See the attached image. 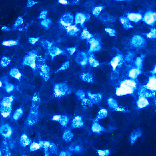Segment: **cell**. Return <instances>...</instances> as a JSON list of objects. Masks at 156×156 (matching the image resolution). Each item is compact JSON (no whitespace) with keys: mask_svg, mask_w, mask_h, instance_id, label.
I'll return each instance as SVG.
<instances>
[{"mask_svg":"<svg viewBox=\"0 0 156 156\" xmlns=\"http://www.w3.org/2000/svg\"><path fill=\"white\" fill-rule=\"evenodd\" d=\"M41 100L39 95L36 93L32 100V105L31 111L27 119V124L29 125L32 126L37 122L38 120L39 108L41 105Z\"/></svg>","mask_w":156,"mask_h":156,"instance_id":"6da1fadb","label":"cell"},{"mask_svg":"<svg viewBox=\"0 0 156 156\" xmlns=\"http://www.w3.org/2000/svg\"><path fill=\"white\" fill-rule=\"evenodd\" d=\"M142 135L141 130H135L133 131L130 135V142L131 145L135 144L136 141Z\"/></svg>","mask_w":156,"mask_h":156,"instance_id":"d4e9b609","label":"cell"},{"mask_svg":"<svg viewBox=\"0 0 156 156\" xmlns=\"http://www.w3.org/2000/svg\"><path fill=\"white\" fill-rule=\"evenodd\" d=\"M98 154L100 156H108L110 154L109 150H99L97 151Z\"/></svg>","mask_w":156,"mask_h":156,"instance_id":"f6af8a7d","label":"cell"},{"mask_svg":"<svg viewBox=\"0 0 156 156\" xmlns=\"http://www.w3.org/2000/svg\"><path fill=\"white\" fill-rule=\"evenodd\" d=\"M54 97L59 98L63 97L67 93L68 87L65 83L57 84L54 86Z\"/></svg>","mask_w":156,"mask_h":156,"instance_id":"5b68a950","label":"cell"},{"mask_svg":"<svg viewBox=\"0 0 156 156\" xmlns=\"http://www.w3.org/2000/svg\"><path fill=\"white\" fill-rule=\"evenodd\" d=\"M145 88L150 92L155 93L154 92H155L156 89V76L153 75L150 77L147 84L145 86Z\"/></svg>","mask_w":156,"mask_h":156,"instance_id":"4fadbf2b","label":"cell"},{"mask_svg":"<svg viewBox=\"0 0 156 156\" xmlns=\"http://www.w3.org/2000/svg\"><path fill=\"white\" fill-rule=\"evenodd\" d=\"M3 82L1 80V81H0V87L1 88V87H3Z\"/></svg>","mask_w":156,"mask_h":156,"instance_id":"be15d7a7","label":"cell"},{"mask_svg":"<svg viewBox=\"0 0 156 156\" xmlns=\"http://www.w3.org/2000/svg\"><path fill=\"white\" fill-rule=\"evenodd\" d=\"M88 63L91 67H96L100 65L99 63L98 60H96L93 54H91L88 58Z\"/></svg>","mask_w":156,"mask_h":156,"instance_id":"d6a6232c","label":"cell"},{"mask_svg":"<svg viewBox=\"0 0 156 156\" xmlns=\"http://www.w3.org/2000/svg\"><path fill=\"white\" fill-rule=\"evenodd\" d=\"M108 115V111L107 110L105 109L101 108L99 111L98 114H97L96 118H95V121H98L100 120L105 119Z\"/></svg>","mask_w":156,"mask_h":156,"instance_id":"484cf974","label":"cell"},{"mask_svg":"<svg viewBox=\"0 0 156 156\" xmlns=\"http://www.w3.org/2000/svg\"><path fill=\"white\" fill-rule=\"evenodd\" d=\"M48 50L49 55L53 59L54 57L59 56L63 53V50H61L57 47L52 46Z\"/></svg>","mask_w":156,"mask_h":156,"instance_id":"7402d4cb","label":"cell"},{"mask_svg":"<svg viewBox=\"0 0 156 156\" xmlns=\"http://www.w3.org/2000/svg\"><path fill=\"white\" fill-rule=\"evenodd\" d=\"M74 135L69 130H66L63 133V139L67 142H69L73 139Z\"/></svg>","mask_w":156,"mask_h":156,"instance_id":"f546056e","label":"cell"},{"mask_svg":"<svg viewBox=\"0 0 156 156\" xmlns=\"http://www.w3.org/2000/svg\"><path fill=\"white\" fill-rule=\"evenodd\" d=\"M156 19V13L151 11L147 12L143 17L145 23L150 26H152L155 23Z\"/></svg>","mask_w":156,"mask_h":156,"instance_id":"ba28073f","label":"cell"},{"mask_svg":"<svg viewBox=\"0 0 156 156\" xmlns=\"http://www.w3.org/2000/svg\"><path fill=\"white\" fill-rule=\"evenodd\" d=\"M39 64H37V67L38 66L40 69L41 72L40 75L42 77L45 81H47L49 78V68L47 65L45 64L43 60L39 59L38 60Z\"/></svg>","mask_w":156,"mask_h":156,"instance_id":"8992f818","label":"cell"},{"mask_svg":"<svg viewBox=\"0 0 156 156\" xmlns=\"http://www.w3.org/2000/svg\"><path fill=\"white\" fill-rule=\"evenodd\" d=\"M0 132L2 136L5 138H9L12 134V129L9 125L5 124L2 125L1 127Z\"/></svg>","mask_w":156,"mask_h":156,"instance_id":"30bf717a","label":"cell"},{"mask_svg":"<svg viewBox=\"0 0 156 156\" xmlns=\"http://www.w3.org/2000/svg\"><path fill=\"white\" fill-rule=\"evenodd\" d=\"M88 95L89 99L91 101L93 104L99 103L102 99V95L101 94H93L88 93Z\"/></svg>","mask_w":156,"mask_h":156,"instance_id":"44dd1931","label":"cell"},{"mask_svg":"<svg viewBox=\"0 0 156 156\" xmlns=\"http://www.w3.org/2000/svg\"><path fill=\"white\" fill-rule=\"evenodd\" d=\"M69 67V61H67L65 63H64L63 65H62L61 67L57 70V72H58L59 71H63V70H66V69H67Z\"/></svg>","mask_w":156,"mask_h":156,"instance_id":"bcb514c9","label":"cell"},{"mask_svg":"<svg viewBox=\"0 0 156 156\" xmlns=\"http://www.w3.org/2000/svg\"><path fill=\"white\" fill-rule=\"evenodd\" d=\"M39 41V38L30 37L29 39V42L31 44H35Z\"/></svg>","mask_w":156,"mask_h":156,"instance_id":"db71d44e","label":"cell"},{"mask_svg":"<svg viewBox=\"0 0 156 156\" xmlns=\"http://www.w3.org/2000/svg\"><path fill=\"white\" fill-rule=\"evenodd\" d=\"M80 78L83 81L87 83H93V75L89 73H83L81 74L80 75Z\"/></svg>","mask_w":156,"mask_h":156,"instance_id":"4dcf8cb0","label":"cell"},{"mask_svg":"<svg viewBox=\"0 0 156 156\" xmlns=\"http://www.w3.org/2000/svg\"><path fill=\"white\" fill-rule=\"evenodd\" d=\"M37 3L38 2H36V1H33L31 0H29L27 3V7H31Z\"/></svg>","mask_w":156,"mask_h":156,"instance_id":"11a10c76","label":"cell"},{"mask_svg":"<svg viewBox=\"0 0 156 156\" xmlns=\"http://www.w3.org/2000/svg\"><path fill=\"white\" fill-rule=\"evenodd\" d=\"M76 95L78 98H79L80 99L83 100V99L85 98V94L82 90L77 91L76 93Z\"/></svg>","mask_w":156,"mask_h":156,"instance_id":"f907efd6","label":"cell"},{"mask_svg":"<svg viewBox=\"0 0 156 156\" xmlns=\"http://www.w3.org/2000/svg\"><path fill=\"white\" fill-rule=\"evenodd\" d=\"M41 147L44 149L45 156H48L49 154V150L50 147L51 143L47 141H41L39 142Z\"/></svg>","mask_w":156,"mask_h":156,"instance_id":"1f68e13d","label":"cell"},{"mask_svg":"<svg viewBox=\"0 0 156 156\" xmlns=\"http://www.w3.org/2000/svg\"><path fill=\"white\" fill-rule=\"evenodd\" d=\"M104 9V7L101 6H97L95 7L93 10V14L95 16L97 17L99 15L101 12V11Z\"/></svg>","mask_w":156,"mask_h":156,"instance_id":"b9f144b4","label":"cell"},{"mask_svg":"<svg viewBox=\"0 0 156 156\" xmlns=\"http://www.w3.org/2000/svg\"><path fill=\"white\" fill-rule=\"evenodd\" d=\"M84 125V122L83 118L80 116L75 117L72 121V127L74 128H79L83 127Z\"/></svg>","mask_w":156,"mask_h":156,"instance_id":"ac0fdd59","label":"cell"},{"mask_svg":"<svg viewBox=\"0 0 156 156\" xmlns=\"http://www.w3.org/2000/svg\"><path fill=\"white\" fill-rule=\"evenodd\" d=\"M89 57L86 53H81L77 55L76 58V61L82 67L86 66L88 63Z\"/></svg>","mask_w":156,"mask_h":156,"instance_id":"9a60e30c","label":"cell"},{"mask_svg":"<svg viewBox=\"0 0 156 156\" xmlns=\"http://www.w3.org/2000/svg\"><path fill=\"white\" fill-rule=\"evenodd\" d=\"M11 62V59L8 57H3L1 61V65L3 67H7Z\"/></svg>","mask_w":156,"mask_h":156,"instance_id":"ab89813d","label":"cell"},{"mask_svg":"<svg viewBox=\"0 0 156 156\" xmlns=\"http://www.w3.org/2000/svg\"><path fill=\"white\" fill-rule=\"evenodd\" d=\"M127 18L129 21L137 23L142 19L143 17L141 14L131 13L127 14Z\"/></svg>","mask_w":156,"mask_h":156,"instance_id":"d6986e66","label":"cell"},{"mask_svg":"<svg viewBox=\"0 0 156 156\" xmlns=\"http://www.w3.org/2000/svg\"><path fill=\"white\" fill-rule=\"evenodd\" d=\"M120 20L121 22V23L122 25L124 26V27L125 29H130V28H131L133 27L132 25L130 23L129 20L127 17H121Z\"/></svg>","mask_w":156,"mask_h":156,"instance_id":"836d02e7","label":"cell"},{"mask_svg":"<svg viewBox=\"0 0 156 156\" xmlns=\"http://www.w3.org/2000/svg\"><path fill=\"white\" fill-rule=\"evenodd\" d=\"M108 104L109 107L112 109L115 110L116 111H119L120 108L118 105V102L115 99L112 98H109L108 99Z\"/></svg>","mask_w":156,"mask_h":156,"instance_id":"cb8c5ba5","label":"cell"},{"mask_svg":"<svg viewBox=\"0 0 156 156\" xmlns=\"http://www.w3.org/2000/svg\"><path fill=\"white\" fill-rule=\"evenodd\" d=\"M156 31L155 29H152L151 31L147 34V37L149 38H154L156 37Z\"/></svg>","mask_w":156,"mask_h":156,"instance_id":"681fc988","label":"cell"},{"mask_svg":"<svg viewBox=\"0 0 156 156\" xmlns=\"http://www.w3.org/2000/svg\"><path fill=\"white\" fill-rule=\"evenodd\" d=\"M135 65L137 68L139 69H141L143 66V59L142 57H137L135 61Z\"/></svg>","mask_w":156,"mask_h":156,"instance_id":"7bdbcfd3","label":"cell"},{"mask_svg":"<svg viewBox=\"0 0 156 156\" xmlns=\"http://www.w3.org/2000/svg\"><path fill=\"white\" fill-rule=\"evenodd\" d=\"M105 130V128L100 124H99L98 121H94L92 126V131L93 133L96 134H100Z\"/></svg>","mask_w":156,"mask_h":156,"instance_id":"603a6c76","label":"cell"},{"mask_svg":"<svg viewBox=\"0 0 156 156\" xmlns=\"http://www.w3.org/2000/svg\"><path fill=\"white\" fill-rule=\"evenodd\" d=\"M73 22V17L69 13L64 14L59 20V23L60 25L66 29L69 26L72 25Z\"/></svg>","mask_w":156,"mask_h":156,"instance_id":"52a82bcc","label":"cell"},{"mask_svg":"<svg viewBox=\"0 0 156 156\" xmlns=\"http://www.w3.org/2000/svg\"><path fill=\"white\" fill-rule=\"evenodd\" d=\"M81 38L82 39L89 41L91 39L93 38V35L89 32L86 28H84L81 33Z\"/></svg>","mask_w":156,"mask_h":156,"instance_id":"e575fe53","label":"cell"},{"mask_svg":"<svg viewBox=\"0 0 156 156\" xmlns=\"http://www.w3.org/2000/svg\"><path fill=\"white\" fill-rule=\"evenodd\" d=\"M58 1L59 3L62 4V5H67L69 4L68 1H67L66 0H59Z\"/></svg>","mask_w":156,"mask_h":156,"instance_id":"680465c9","label":"cell"},{"mask_svg":"<svg viewBox=\"0 0 156 156\" xmlns=\"http://www.w3.org/2000/svg\"><path fill=\"white\" fill-rule=\"evenodd\" d=\"M141 69L135 68L130 70L128 73V76L131 79L134 80L136 79L138 76L141 74Z\"/></svg>","mask_w":156,"mask_h":156,"instance_id":"4316f807","label":"cell"},{"mask_svg":"<svg viewBox=\"0 0 156 156\" xmlns=\"http://www.w3.org/2000/svg\"><path fill=\"white\" fill-rule=\"evenodd\" d=\"M156 67H155L153 68V69L151 71V73L153 75H154L156 74Z\"/></svg>","mask_w":156,"mask_h":156,"instance_id":"6125c7cd","label":"cell"},{"mask_svg":"<svg viewBox=\"0 0 156 156\" xmlns=\"http://www.w3.org/2000/svg\"><path fill=\"white\" fill-rule=\"evenodd\" d=\"M14 97L13 95L4 97L1 103V114L3 118H8L12 111V103Z\"/></svg>","mask_w":156,"mask_h":156,"instance_id":"3957f363","label":"cell"},{"mask_svg":"<svg viewBox=\"0 0 156 156\" xmlns=\"http://www.w3.org/2000/svg\"><path fill=\"white\" fill-rule=\"evenodd\" d=\"M23 23V21L22 17H19L16 20L15 22L14 25V27H18L19 26L22 24Z\"/></svg>","mask_w":156,"mask_h":156,"instance_id":"c3c4849f","label":"cell"},{"mask_svg":"<svg viewBox=\"0 0 156 156\" xmlns=\"http://www.w3.org/2000/svg\"><path fill=\"white\" fill-rule=\"evenodd\" d=\"M105 31L111 37H115L116 36L115 31L111 28H106L105 29Z\"/></svg>","mask_w":156,"mask_h":156,"instance_id":"816d5d0a","label":"cell"},{"mask_svg":"<svg viewBox=\"0 0 156 156\" xmlns=\"http://www.w3.org/2000/svg\"><path fill=\"white\" fill-rule=\"evenodd\" d=\"M1 30L3 31L7 32L10 31V29L9 27H7V26H3V27L1 28Z\"/></svg>","mask_w":156,"mask_h":156,"instance_id":"91938a15","label":"cell"},{"mask_svg":"<svg viewBox=\"0 0 156 156\" xmlns=\"http://www.w3.org/2000/svg\"><path fill=\"white\" fill-rule=\"evenodd\" d=\"M67 32L69 34L72 36H75L79 32V28L75 25H72L66 28Z\"/></svg>","mask_w":156,"mask_h":156,"instance_id":"83f0119b","label":"cell"},{"mask_svg":"<svg viewBox=\"0 0 156 156\" xmlns=\"http://www.w3.org/2000/svg\"><path fill=\"white\" fill-rule=\"evenodd\" d=\"M57 152V147L56 145L53 143H51L50 147L49 150V153L53 154H56Z\"/></svg>","mask_w":156,"mask_h":156,"instance_id":"7dc6e473","label":"cell"},{"mask_svg":"<svg viewBox=\"0 0 156 156\" xmlns=\"http://www.w3.org/2000/svg\"><path fill=\"white\" fill-rule=\"evenodd\" d=\"M67 50L68 51L69 54L72 55L76 51V48L75 47H70L67 49Z\"/></svg>","mask_w":156,"mask_h":156,"instance_id":"9f6ffc18","label":"cell"},{"mask_svg":"<svg viewBox=\"0 0 156 156\" xmlns=\"http://www.w3.org/2000/svg\"><path fill=\"white\" fill-rule=\"evenodd\" d=\"M18 44L17 41L13 40H9V41H5L2 43V45L6 47H13Z\"/></svg>","mask_w":156,"mask_h":156,"instance_id":"60d3db41","label":"cell"},{"mask_svg":"<svg viewBox=\"0 0 156 156\" xmlns=\"http://www.w3.org/2000/svg\"><path fill=\"white\" fill-rule=\"evenodd\" d=\"M90 47L89 49V53H93L99 51L101 49V45L99 40L92 38L90 40H89Z\"/></svg>","mask_w":156,"mask_h":156,"instance_id":"8fae6325","label":"cell"},{"mask_svg":"<svg viewBox=\"0 0 156 156\" xmlns=\"http://www.w3.org/2000/svg\"><path fill=\"white\" fill-rule=\"evenodd\" d=\"M51 23V21L48 18H46L42 21L41 24L45 28H48L49 25Z\"/></svg>","mask_w":156,"mask_h":156,"instance_id":"ee69618b","label":"cell"},{"mask_svg":"<svg viewBox=\"0 0 156 156\" xmlns=\"http://www.w3.org/2000/svg\"><path fill=\"white\" fill-rule=\"evenodd\" d=\"M48 12L47 10H43L40 13V15L39 16L38 18L39 19H42L43 20L46 19L47 15Z\"/></svg>","mask_w":156,"mask_h":156,"instance_id":"f5cc1de1","label":"cell"},{"mask_svg":"<svg viewBox=\"0 0 156 156\" xmlns=\"http://www.w3.org/2000/svg\"><path fill=\"white\" fill-rule=\"evenodd\" d=\"M81 105L84 108V109H87L92 107L93 103L89 99H84L82 100V103Z\"/></svg>","mask_w":156,"mask_h":156,"instance_id":"d590c367","label":"cell"},{"mask_svg":"<svg viewBox=\"0 0 156 156\" xmlns=\"http://www.w3.org/2000/svg\"><path fill=\"white\" fill-rule=\"evenodd\" d=\"M52 119L54 121H57L63 127H66L69 121L68 117L63 115H55L53 117Z\"/></svg>","mask_w":156,"mask_h":156,"instance_id":"7c38bea8","label":"cell"},{"mask_svg":"<svg viewBox=\"0 0 156 156\" xmlns=\"http://www.w3.org/2000/svg\"><path fill=\"white\" fill-rule=\"evenodd\" d=\"M23 114V110L21 108H18L15 111L13 115V119L15 121H17L21 117Z\"/></svg>","mask_w":156,"mask_h":156,"instance_id":"8d00e7d4","label":"cell"},{"mask_svg":"<svg viewBox=\"0 0 156 156\" xmlns=\"http://www.w3.org/2000/svg\"><path fill=\"white\" fill-rule=\"evenodd\" d=\"M41 148V147L39 143H37L35 142H33L30 145V150L31 152L37 151Z\"/></svg>","mask_w":156,"mask_h":156,"instance_id":"f35d334b","label":"cell"},{"mask_svg":"<svg viewBox=\"0 0 156 156\" xmlns=\"http://www.w3.org/2000/svg\"><path fill=\"white\" fill-rule=\"evenodd\" d=\"M137 83L133 79H126L121 82L116 89V95L119 96L134 93L137 89Z\"/></svg>","mask_w":156,"mask_h":156,"instance_id":"7a4b0ae2","label":"cell"},{"mask_svg":"<svg viewBox=\"0 0 156 156\" xmlns=\"http://www.w3.org/2000/svg\"><path fill=\"white\" fill-rule=\"evenodd\" d=\"M149 101L146 97L139 95V98L137 102V105L139 109H144L149 105Z\"/></svg>","mask_w":156,"mask_h":156,"instance_id":"e0dca14e","label":"cell"},{"mask_svg":"<svg viewBox=\"0 0 156 156\" xmlns=\"http://www.w3.org/2000/svg\"><path fill=\"white\" fill-rule=\"evenodd\" d=\"M59 156H70L71 153L67 151H62L59 154Z\"/></svg>","mask_w":156,"mask_h":156,"instance_id":"6f0895ef","label":"cell"},{"mask_svg":"<svg viewBox=\"0 0 156 156\" xmlns=\"http://www.w3.org/2000/svg\"><path fill=\"white\" fill-rule=\"evenodd\" d=\"M123 62V57L121 55H118L114 57L110 62L112 69L115 70L117 67H119L122 65Z\"/></svg>","mask_w":156,"mask_h":156,"instance_id":"5bb4252c","label":"cell"},{"mask_svg":"<svg viewBox=\"0 0 156 156\" xmlns=\"http://www.w3.org/2000/svg\"><path fill=\"white\" fill-rule=\"evenodd\" d=\"M9 74L12 77L19 81L21 80L22 76L21 73L16 68H14L11 69L9 72Z\"/></svg>","mask_w":156,"mask_h":156,"instance_id":"f1b7e54d","label":"cell"},{"mask_svg":"<svg viewBox=\"0 0 156 156\" xmlns=\"http://www.w3.org/2000/svg\"><path fill=\"white\" fill-rule=\"evenodd\" d=\"M90 16L87 14L83 13H78L75 15V23L76 24H80L81 26H83L85 23L89 19Z\"/></svg>","mask_w":156,"mask_h":156,"instance_id":"9c48e42d","label":"cell"},{"mask_svg":"<svg viewBox=\"0 0 156 156\" xmlns=\"http://www.w3.org/2000/svg\"><path fill=\"white\" fill-rule=\"evenodd\" d=\"M4 86H5V89L6 92L7 93H11L15 89V86H14L13 85L7 82H5V83H4Z\"/></svg>","mask_w":156,"mask_h":156,"instance_id":"74e56055","label":"cell"},{"mask_svg":"<svg viewBox=\"0 0 156 156\" xmlns=\"http://www.w3.org/2000/svg\"><path fill=\"white\" fill-rule=\"evenodd\" d=\"M145 43V39L140 36H135L131 40V44L136 47H140L144 46Z\"/></svg>","mask_w":156,"mask_h":156,"instance_id":"2e32d148","label":"cell"},{"mask_svg":"<svg viewBox=\"0 0 156 156\" xmlns=\"http://www.w3.org/2000/svg\"><path fill=\"white\" fill-rule=\"evenodd\" d=\"M73 150L76 151H80L81 150V147H80L79 146H75V147Z\"/></svg>","mask_w":156,"mask_h":156,"instance_id":"94428289","label":"cell"},{"mask_svg":"<svg viewBox=\"0 0 156 156\" xmlns=\"http://www.w3.org/2000/svg\"><path fill=\"white\" fill-rule=\"evenodd\" d=\"M20 144L23 147H26L30 145L32 143L31 139L26 134H23L21 136L20 138Z\"/></svg>","mask_w":156,"mask_h":156,"instance_id":"ffe728a7","label":"cell"},{"mask_svg":"<svg viewBox=\"0 0 156 156\" xmlns=\"http://www.w3.org/2000/svg\"><path fill=\"white\" fill-rule=\"evenodd\" d=\"M37 55L36 51H32L25 56L23 60V64L29 66L33 70L37 68Z\"/></svg>","mask_w":156,"mask_h":156,"instance_id":"277c9868","label":"cell"}]
</instances>
